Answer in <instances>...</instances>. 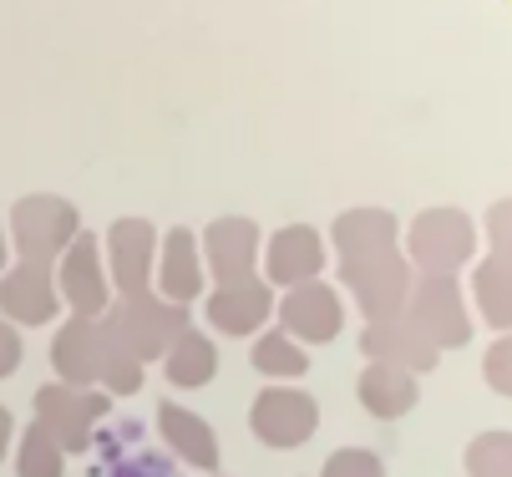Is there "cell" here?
Segmentation results:
<instances>
[{"mask_svg":"<svg viewBox=\"0 0 512 477\" xmlns=\"http://www.w3.org/2000/svg\"><path fill=\"white\" fill-rule=\"evenodd\" d=\"M360 351L365 361H391V366H406V371H436L442 361V346L411 320V315H391V320H371L360 330Z\"/></svg>","mask_w":512,"mask_h":477,"instance_id":"7c38bea8","label":"cell"},{"mask_svg":"<svg viewBox=\"0 0 512 477\" xmlns=\"http://www.w3.org/2000/svg\"><path fill=\"white\" fill-rule=\"evenodd\" d=\"M158 229L148 219H117L102 234V249L112 259V285L117 295H142L153 285V254H158Z\"/></svg>","mask_w":512,"mask_h":477,"instance_id":"4fadbf2b","label":"cell"},{"mask_svg":"<svg viewBox=\"0 0 512 477\" xmlns=\"http://www.w3.org/2000/svg\"><path fill=\"white\" fill-rule=\"evenodd\" d=\"M77 234H82L77 209H71L66 198H56V193H26L11 209V244L31 264H56Z\"/></svg>","mask_w":512,"mask_h":477,"instance_id":"5b68a950","label":"cell"},{"mask_svg":"<svg viewBox=\"0 0 512 477\" xmlns=\"http://www.w3.org/2000/svg\"><path fill=\"white\" fill-rule=\"evenodd\" d=\"M21 356H26V346H21V330H16L6 315H0V381H6V376H16Z\"/></svg>","mask_w":512,"mask_h":477,"instance_id":"f546056e","label":"cell"},{"mask_svg":"<svg viewBox=\"0 0 512 477\" xmlns=\"http://www.w3.org/2000/svg\"><path fill=\"white\" fill-rule=\"evenodd\" d=\"M158 437L193 472H218V457H224V452H218V437H213V427L198 412H188V406H178V401H163L158 406Z\"/></svg>","mask_w":512,"mask_h":477,"instance_id":"ac0fdd59","label":"cell"},{"mask_svg":"<svg viewBox=\"0 0 512 477\" xmlns=\"http://www.w3.org/2000/svg\"><path fill=\"white\" fill-rule=\"evenodd\" d=\"M340 280L355 295L365 320H391V315H406L416 269L401 249H391V254H371V259H340Z\"/></svg>","mask_w":512,"mask_h":477,"instance_id":"277c9868","label":"cell"},{"mask_svg":"<svg viewBox=\"0 0 512 477\" xmlns=\"http://www.w3.org/2000/svg\"><path fill=\"white\" fill-rule=\"evenodd\" d=\"M6 259H11V234H6V224H0V275H6Z\"/></svg>","mask_w":512,"mask_h":477,"instance_id":"1f68e13d","label":"cell"},{"mask_svg":"<svg viewBox=\"0 0 512 477\" xmlns=\"http://www.w3.org/2000/svg\"><path fill=\"white\" fill-rule=\"evenodd\" d=\"M163 371H168V381L173 386H183V391H193V386H208L213 381V371H218V351H213V340L203 335V330H183L173 346H168V356H163Z\"/></svg>","mask_w":512,"mask_h":477,"instance_id":"7402d4cb","label":"cell"},{"mask_svg":"<svg viewBox=\"0 0 512 477\" xmlns=\"http://www.w3.org/2000/svg\"><path fill=\"white\" fill-rule=\"evenodd\" d=\"M102 351H107L102 320L71 315V320L56 330V340H51L56 381H66V386H97V381H102Z\"/></svg>","mask_w":512,"mask_h":477,"instance_id":"5bb4252c","label":"cell"},{"mask_svg":"<svg viewBox=\"0 0 512 477\" xmlns=\"http://www.w3.org/2000/svg\"><path fill=\"white\" fill-rule=\"evenodd\" d=\"M482 376H487V386H492L497 396H512V330H502L492 346H487Z\"/></svg>","mask_w":512,"mask_h":477,"instance_id":"83f0119b","label":"cell"},{"mask_svg":"<svg viewBox=\"0 0 512 477\" xmlns=\"http://www.w3.org/2000/svg\"><path fill=\"white\" fill-rule=\"evenodd\" d=\"M477 254V224L462 209H426L406 229V259L421 275H457Z\"/></svg>","mask_w":512,"mask_h":477,"instance_id":"7a4b0ae2","label":"cell"},{"mask_svg":"<svg viewBox=\"0 0 512 477\" xmlns=\"http://www.w3.org/2000/svg\"><path fill=\"white\" fill-rule=\"evenodd\" d=\"M112 412V396L97 391V386H66V381H51L36 391V427L51 432L61 442V452H87L92 447V432L97 422Z\"/></svg>","mask_w":512,"mask_h":477,"instance_id":"3957f363","label":"cell"},{"mask_svg":"<svg viewBox=\"0 0 512 477\" xmlns=\"http://www.w3.org/2000/svg\"><path fill=\"white\" fill-rule=\"evenodd\" d=\"M61 310V295H56V275H51V264H11L6 275H0V315H6L16 330H36L46 320H56Z\"/></svg>","mask_w":512,"mask_h":477,"instance_id":"8fae6325","label":"cell"},{"mask_svg":"<svg viewBox=\"0 0 512 477\" xmlns=\"http://www.w3.org/2000/svg\"><path fill=\"white\" fill-rule=\"evenodd\" d=\"M320 269H325V234L310 224H289L264 244V275L284 290L320 280Z\"/></svg>","mask_w":512,"mask_h":477,"instance_id":"9a60e30c","label":"cell"},{"mask_svg":"<svg viewBox=\"0 0 512 477\" xmlns=\"http://www.w3.org/2000/svg\"><path fill=\"white\" fill-rule=\"evenodd\" d=\"M467 477H512V432H482L462 452Z\"/></svg>","mask_w":512,"mask_h":477,"instance_id":"d4e9b609","label":"cell"},{"mask_svg":"<svg viewBox=\"0 0 512 477\" xmlns=\"http://www.w3.org/2000/svg\"><path fill=\"white\" fill-rule=\"evenodd\" d=\"M249 427L264 447L274 452H289V447H305L320 427V401L310 391H295V386H264L254 396V412H249Z\"/></svg>","mask_w":512,"mask_h":477,"instance_id":"8992f818","label":"cell"},{"mask_svg":"<svg viewBox=\"0 0 512 477\" xmlns=\"http://www.w3.org/2000/svg\"><path fill=\"white\" fill-rule=\"evenodd\" d=\"M279 330L295 335L300 346H325L345 330V305H340V290L325 285V280H305L295 285L284 300H279Z\"/></svg>","mask_w":512,"mask_h":477,"instance_id":"9c48e42d","label":"cell"},{"mask_svg":"<svg viewBox=\"0 0 512 477\" xmlns=\"http://www.w3.org/2000/svg\"><path fill=\"white\" fill-rule=\"evenodd\" d=\"M51 275H56V295H61V305H71V315L97 320L112 305V280L102 269V239H92V234L71 239L66 254L51 264Z\"/></svg>","mask_w":512,"mask_h":477,"instance_id":"52a82bcc","label":"cell"},{"mask_svg":"<svg viewBox=\"0 0 512 477\" xmlns=\"http://www.w3.org/2000/svg\"><path fill=\"white\" fill-rule=\"evenodd\" d=\"M320 477H386V462L371 447H340V452H330Z\"/></svg>","mask_w":512,"mask_h":477,"instance_id":"4316f807","label":"cell"},{"mask_svg":"<svg viewBox=\"0 0 512 477\" xmlns=\"http://www.w3.org/2000/svg\"><path fill=\"white\" fill-rule=\"evenodd\" d=\"M406 315H411L442 351H457V346H467V340H472V320H467L457 275H416V280H411Z\"/></svg>","mask_w":512,"mask_h":477,"instance_id":"ba28073f","label":"cell"},{"mask_svg":"<svg viewBox=\"0 0 512 477\" xmlns=\"http://www.w3.org/2000/svg\"><path fill=\"white\" fill-rule=\"evenodd\" d=\"M203 285H208V269H203V249L193 229H168L158 239V295L173 305H193Z\"/></svg>","mask_w":512,"mask_h":477,"instance_id":"2e32d148","label":"cell"},{"mask_svg":"<svg viewBox=\"0 0 512 477\" xmlns=\"http://www.w3.org/2000/svg\"><path fill=\"white\" fill-rule=\"evenodd\" d=\"M97 320H102V330L112 340H122V346L148 366V361H163L168 346L188 330V305H173V300H163L153 290H142V295H122Z\"/></svg>","mask_w":512,"mask_h":477,"instance_id":"6da1fadb","label":"cell"},{"mask_svg":"<svg viewBox=\"0 0 512 477\" xmlns=\"http://www.w3.org/2000/svg\"><path fill=\"white\" fill-rule=\"evenodd\" d=\"M11 442H16V422H11V412H6V406H0V462H6Z\"/></svg>","mask_w":512,"mask_h":477,"instance_id":"4dcf8cb0","label":"cell"},{"mask_svg":"<svg viewBox=\"0 0 512 477\" xmlns=\"http://www.w3.org/2000/svg\"><path fill=\"white\" fill-rule=\"evenodd\" d=\"M274 315V290L264 280H239V285H218L208 295V320L218 335H254Z\"/></svg>","mask_w":512,"mask_h":477,"instance_id":"e0dca14e","label":"cell"},{"mask_svg":"<svg viewBox=\"0 0 512 477\" xmlns=\"http://www.w3.org/2000/svg\"><path fill=\"white\" fill-rule=\"evenodd\" d=\"M198 249H203V269L218 285H239V280H254V264L264 254V239H259L254 219H213L203 229Z\"/></svg>","mask_w":512,"mask_h":477,"instance_id":"30bf717a","label":"cell"},{"mask_svg":"<svg viewBox=\"0 0 512 477\" xmlns=\"http://www.w3.org/2000/svg\"><path fill=\"white\" fill-rule=\"evenodd\" d=\"M16 472H21V477H61V472H66L61 442L31 422V427L21 432V442H16Z\"/></svg>","mask_w":512,"mask_h":477,"instance_id":"cb8c5ba5","label":"cell"},{"mask_svg":"<svg viewBox=\"0 0 512 477\" xmlns=\"http://www.w3.org/2000/svg\"><path fill=\"white\" fill-rule=\"evenodd\" d=\"M340 259H371V254H391L396 239H401V224L396 214L386 209H345L330 229Z\"/></svg>","mask_w":512,"mask_h":477,"instance_id":"ffe728a7","label":"cell"},{"mask_svg":"<svg viewBox=\"0 0 512 477\" xmlns=\"http://www.w3.org/2000/svg\"><path fill=\"white\" fill-rule=\"evenodd\" d=\"M467 285H472L477 315H482L492 330H512V259H502V254L477 259V269L467 275Z\"/></svg>","mask_w":512,"mask_h":477,"instance_id":"44dd1931","label":"cell"},{"mask_svg":"<svg viewBox=\"0 0 512 477\" xmlns=\"http://www.w3.org/2000/svg\"><path fill=\"white\" fill-rule=\"evenodd\" d=\"M482 229H487V244H492V254L512 259V198H497V203H492Z\"/></svg>","mask_w":512,"mask_h":477,"instance_id":"f1b7e54d","label":"cell"},{"mask_svg":"<svg viewBox=\"0 0 512 477\" xmlns=\"http://www.w3.org/2000/svg\"><path fill=\"white\" fill-rule=\"evenodd\" d=\"M107 396H137L142 391V361L122 346V340L107 335V351H102V381H97Z\"/></svg>","mask_w":512,"mask_h":477,"instance_id":"484cf974","label":"cell"},{"mask_svg":"<svg viewBox=\"0 0 512 477\" xmlns=\"http://www.w3.org/2000/svg\"><path fill=\"white\" fill-rule=\"evenodd\" d=\"M254 371L269 376L274 386H279V381H300V376L310 371V356H305V346H300L295 335L269 330V335L254 340Z\"/></svg>","mask_w":512,"mask_h":477,"instance_id":"603a6c76","label":"cell"},{"mask_svg":"<svg viewBox=\"0 0 512 477\" xmlns=\"http://www.w3.org/2000/svg\"><path fill=\"white\" fill-rule=\"evenodd\" d=\"M360 401H365V412H371V417H381V422H396V417H406L411 406L421 401L416 371H406V366H391V361H365V371H360Z\"/></svg>","mask_w":512,"mask_h":477,"instance_id":"d6986e66","label":"cell"}]
</instances>
